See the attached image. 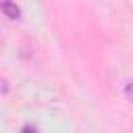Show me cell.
<instances>
[{"instance_id":"obj_3","label":"cell","mask_w":133,"mask_h":133,"mask_svg":"<svg viewBox=\"0 0 133 133\" xmlns=\"http://www.w3.org/2000/svg\"><path fill=\"white\" fill-rule=\"evenodd\" d=\"M21 133H37V131H35V127H31V125H25V127L21 129Z\"/></svg>"},{"instance_id":"obj_1","label":"cell","mask_w":133,"mask_h":133,"mask_svg":"<svg viewBox=\"0 0 133 133\" xmlns=\"http://www.w3.org/2000/svg\"><path fill=\"white\" fill-rule=\"evenodd\" d=\"M0 10L4 12V17L12 19V21L21 19V8H19L17 2H12V0H0Z\"/></svg>"},{"instance_id":"obj_2","label":"cell","mask_w":133,"mask_h":133,"mask_svg":"<svg viewBox=\"0 0 133 133\" xmlns=\"http://www.w3.org/2000/svg\"><path fill=\"white\" fill-rule=\"evenodd\" d=\"M125 96H127V100L133 102V81H129V83L125 85Z\"/></svg>"}]
</instances>
